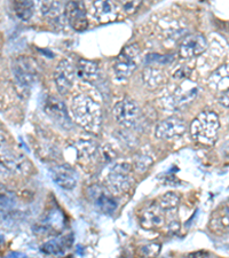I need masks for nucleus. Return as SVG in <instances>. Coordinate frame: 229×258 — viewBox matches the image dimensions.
Instances as JSON below:
<instances>
[{
    "instance_id": "f257e3e1",
    "label": "nucleus",
    "mask_w": 229,
    "mask_h": 258,
    "mask_svg": "<svg viewBox=\"0 0 229 258\" xmlns=\"http://www.w3.org/2000/svg\"><path fill=\"white\" fill-rule=\"evenodd\" d=\"M71 110L73 118L83 128L91 133H97L101 126V107L93 99L79 94L72 100Z\"/></svg>"
},
{
    "instance_id": "f03ea898",
    "label": "nucleus",
    "mask_w": 229,
    "mask_h": 258,
    "mask_svg": "<svg viewBox=\"0 0 229 258\" xmlns=\"http://www.w3.org/2000/svg\"><path fill=\"white\" fill-rule=\"evenodd\" d=\"M220 122L218 115L213 111L205 110L193 120L190 133L194 140L202 145H212L218 137Z\"/></svg>"
},
{
    "instance_id": "7ed1b4c3",
    "label": "nucleus",
    "mask_w": 229,
    "mask_h": 258,
    "mask_svg": "<svg viewBox=\"0 0 229 258\" xmlns=\"http://www.w3.org/2000/svg\"><path fill=\"white\" fill-rule=\"evenodd\" d=\"M26 168H29L28 161L10 147L7 136L0 131V172L22 173Z\"/></svg>"
},
{
    "instance_id": "20e7f679",
    "label": "nucleus",
    "mask_w": 229,
    "mask_h": 258,
    "mask_svg": "<svg viewBox=\"0 0 229 258\" xmlns=\"http://www.w3.org/2000/svg\"><path fill=\"white\" fill-rule=\"evenodd\" d=\"M140 59V48L136 44L128 45L125 47L115 61L114 72L116 78L123 81L130 77L139 66Z\"/></svg>"
},
{
    "instance_id": "39448f33",
    "label": "nucleus",
    "mask_w": 229,
    "mask_h": 258,
    "mask_svg": "<svg viewBox=\"0 0 229 258\" xmlns=\"http://www.w3.org/2000/svg\"><path fill=\"white\" fill-rule=\"evenodd\" d=\"M106 180L112 194L122 195L126 193L133 184L132 166L127 163L114 165L108 172Z\"/></svg>"
},
{
    "instance_id": "423d86ee",
    "label": "nucleus",
    "mask_w": 229,
    "mask_h": 258,
    "mask_svg": "<svg viewBox=\"0 0 229 258\" xmlns=\"http://www.w3.org/2000/svg\"><path fill=\"white\" fill-rule=\"evenodd\" d=\"M114 116L123 127L132 128L139 122L140 111L134 100L123 99L114 107Z\"/></svg>"
},
{
    "instance_id": "0eeeda50",
    "label": "nucleus",
    "mask_w": 229,
    "mask_h": 258,
    "mask_svg": "<svg viewBox=\"0 0 229 258\" xmlns=\"http://www.w3.org/2000/svg\"><path fill=\"white\" fill-rule=\"evenodd\" d=\"M64 15L70 26L76 31H84L89 27L86 8L82 0H70L65 5Z\"/></svg>"
},
{
    "instance_id": "6e6552de",
    "label": "nucleus",
    "mask_w": 229,
    "mask_h": 258,
    "mask_svg": "<svg viewBox=\"0 0 229 258\" xmlns=\"http://www.w3.org/2000/svg\"><path fill=\"white\" fill-rule=\"evenodd\" d=\"M13 72L16 80L23 86H30L38 76L36 62L29 57H19L13 63Z\"/></svg>"
},
{
    "instance_id": "1a4fd4ad",
    "label": "nucleus",
    "mask_w": 229,
    "mask_h": 258,
    "mask_svg": "<svg viewBox=\"0 0 229 258\" xmlns=\"http://www.w3.org/2000/svg\"><path fill=\"white\" fill-rule=\"evenodd\" d=\"M76 75V68L72 66L69 60H62L57 64L55 72H54V81L57 91L61 94H66L71 90Z\"/></svg>"
},
{
    "instance_id": "9d476101",
    "label": "nucleus",
    "mask_w": 229,
    "mask_h": 258,
    "mask_svg": "<svg viewBox=\"0 0 229 258\" xmlns=\"http://www.w3.org/2000/svg\"><path fill=\"white\" fill-rule=\"evenodd\" d=\"M207 48V41L201 33H193L185 37L179 46V54L183 59H193L201 55Z\"/></svg>"
},
{
    "instance_id": "9b49d317",
    "label": "nucleus",
    "mask_w": 229,
    "mask_h": 258,
    "mask_svg": "<svg viewBox=\"0 0 229 258\" xmlns=\"http://www.w3.org/2000/svg\"><path fill=\"white\" fill-rule=\"evenodd\" d=\"M44 110L45 113L47 114L54 122L59 124V125L65 128L71 125V120L69 118L68 111H66L64 103L57 98L53 97V95L45 100Z\"/></svg>"
},
{
    "instance_id": "f8f14e48",
    "label": "nucleus",
    "mask_w": 229,
    "mask_h": 258,
    "mask_svg": "<svg viewBox=\"0 0 229 258\" xmlns=\"http://www.w3.org/2000/svg\"><path fill=\"white\" fill-rule=\"evenodd\" d=\"M186 131V123L179 117H169L157 124L155 135L160 139H174Z\"/></svg>"
},
{
    "instance_id": "ddd939ff",
    "label": "nucleus",
    "mask_w": 229,
    "mask_h": 258,
    "mask_svg": "<svg viewBox=\"0 0 229 258\" xmlns=\"http://www.w3.org/2000/svg\"><path fill=\"white\" fill-rule=\"evenodd\" d=\"M165 214L166 211L161 207L160 203H154V205L144 208L141 212L140 223L147 230H155L164 225L165 223Z\"/></svg>"
},
{
    "instance_id": "4468645a",
    "label": "nucleus",
    "mask_w": 229,
    "mask_h": 258,
    "mask_svg": "<svg viewBox=\"0 0 229 258\" xmlns=\"http://www.w3.org/2000/svg\"><path fill=\"white\" fill-rule=\"evenodd\" d=\"M51 176L57 185L64 189H72L77 184V172L68 164L56 165L51 170Z\"/></svg>"
},
{
    "instance_id": "2eb2a0df",
    "label": "nucleus",
    "mask_w": 229,
    "mask_h": 258,
    "mask_svg": "<svg viewBox=\"0 0 229 258\" xmlns=\"http://www.w3.org/2000/svg\"><path fill=\"white\" fill-rule=\"evenodd\" d=\"M92 13L100 23H109L117 18V11L111 0H93Z\"/></svg>"
},
{
    "instance_id": "dca6fc26",
    "label": "nucleus",
    "mask_w": 229,
    "mask_h": 258,
    "mask_svg": "<svg viewBox=\"0 0 229 258\" xmlns=\"http://www.w3.org/2000/svg\"><path fill=\"white\" fill-rule=\"evenodd\" d=\"M209 86L216 92H223L229 89V63L222 64L211 74L207 80Z\"/></svg>"
},
{
    "instance_id": "f3484780",
    "label": "nucleus",
    "mask_w": 229,
    "mask_h": 258,
    "mask_svg": "<svg viewBox=\"0 0 229 258\" xmlns=\"http://www.w3.org/2000/svg\"><path fill=\"white\" fill-rule=\"evenodd\" d=\"M99 66L97 62L81 59L76 66V75L82 81L93 83L99 78Z\"/></svg>"
},
{
    "instance_id": "a211bd4d",
    "label": "nucleus",
    "mask_w": 229,
    "mask_h": 258,
    "mask_svg": "<svg viewBox=\"0 0 229 258\" xmlns=\"http://www.w3.org/2000/svg\"><path fill=\"white\" fill-rule=\"evenodd\" d=\"M198 93V87L194 84L193 82L185 81L181 83L180 86L178 87L176 92L173 94V102L174 105L181 106L185 103L189 102L196 97Z\"/></svg>"
},
{
    "instance_id": "6ab92c4d",
    "label": "nucleus",
    "mask_w": 229,
    "mask_h": 258,
    "mask_svg": "<svg viewBox=\"0 0 229 258\" xmlns=\"http://www.w3.org/2000/svg\"><path fill=\"white\" fill-rule=\"evenodd\" d=\"M13 7L16 16L24 22L32 18L33 11H35L33 0H13Z\"/></svg>"
},
{
    "instance_id": "aec40b11",
    "label": "nucleus",
    "mask_w": 229,
    "mask_h": 258,
    "mask_svg": "<svg viewBox=\"0 0 229 258\" xmlns=\"http://www.w3.org/2000/svg\"><path fill=\"white\" fill-rule=\"evenodd\" d=\"M143 81L145 85L150 89H156V87L163 84L164 75L161 70L156 68H147L143 73Z\"/></svg>"
},
{
    "instance_id": "412c9836",
    "label": "nucleus",
    "mask_w": 229,
    "mask_h": 258,
    "mask_svg": "<svg viewBox=\"0 0 229 258\" xmlns=\"http://www.w3.org/2000/svg\"><path fill=\"white\" fill-rule=\"evenodd\" d=\"M102 194H100V197L97 200V205L99 206L100 209H101L103 212H114L116 210V203L115 200L111 198V195L108 193L101 192Z\"/></svg>"
},
{
    "instance_id": "4be33fe9",
    "label": "nucleus",
    "mask_w": 229,
    "mask_h": 258,
    "mask_svg": "<svg viewBox=\"0 0 229 258\" xmlns=\"http://www.w3.org/2000/svg\"><path fill=\"white\" fill-rule=\"evenodd\" d=\"M179 202H180V198H179L177 194L166 193L165 195H163V197L161 198L160 202L158 203H160L161 207L163 208L166 212H168V211L177 209L179 206Z\"/></svg>"
},
{
    "instance_id": "5701e85b",
    "label": "nucleus",
    "mask_w": 229,
    "mask_h": 258,
    "mask_svg": "<svg viewBox=\"0 0 229 258\" xmlns=\"http://www.w3.org/2000/svg\"><path fill=\"white\" fill-rule=\"evenodd\" d=\"M63 240H61L60 242L56 240H52L49 242L45 243L43 245V251L46 253H52V255H60V253H63V250L65 248H63Z\"/></svg>"
},
{
    "instance_id": "b1692460",
    "label": "nucleus",
    "mask_w": 229,
    "mask_h": 258,
    "mask_svg": "<svg viewBox=\"0 0 229 258\" xmlns=\"http://www.w3.org/2000/svg\"><path fill=\"white\" fill-rule=\"evenodd\" d=\"M60 10L61 7L59 4L56 2H51L48 4H46L44 6V14L46 18L51 19V20H56L59 21V16H60Z\"/></svg>"
},
{
    "instance_id": "393cba45",
    "label": "nucleus",
    "mask_w": 229,
    "mask_h": 258,
    "mask_svg": "<svg viewBox=\"0 0 229 258\" xmlns=\"http://www.w3.org/2000/svg\"><path fill=\"white\" fill-rule=\"evenodd\" d=\"M120 6H122L123 10L126 12L127 14H133L135 13L137 8L140 7L142 0H116Z\"/></svg>"
},
{
    "instance_id": "a878e982",
    "label": "nucleus",
    "mask_w": 229,
    "mask_h": 258,
    "mask_svg": "<svg viewBox=\"0 0 229 258\" xmlns=\"http://www.w3.org/2000/svg\"><path fill=\"white\" fill-rule=\"evenodd\" d=\"M152 163V159H150V155H145V154H142L136 159L135 162V168L139 172H144L149 166Z\"/></svg>"
},
{
    "instance_id": "bb28decb",
    "label": "nucleus",
    "mask_w": 229,
    "mask_h": 258,
    "mask_svg": "<svg viewBox=\"0 0 229 258\" xmlns=\"http://www.w3.org/2000/svg\"><path fill=\"white\" fill-rule=\"evenodd\" d=\"M219 103H220V105H222L223 107L229 108V89L220 93Z\"/></svg>"
},
{
    "instance_id": "cd10ccee",
    "label": "nucleus",
    "mask_w": 229,
    "mask_h": 258,
    "mask_svg": "<svg viewBox=\"0 0 229 258\" xmlns=\"http://www.w3.org/2000/svg\"><path fill=\"white\" fill-rule=\"evenodd\" d=\"M216 222H220L224 226H229V209L228 208H226L224 214L221 215V217H220L219 220H216Z\"/></svg>"
}]
</instances>
